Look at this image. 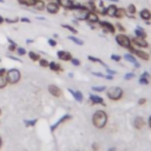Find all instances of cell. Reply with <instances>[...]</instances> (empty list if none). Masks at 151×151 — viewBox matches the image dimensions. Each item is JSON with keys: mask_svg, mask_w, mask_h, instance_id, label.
Returning a JSON list of instances; mask_svg holds the SVG:
<instances>
[{"mask_svg": "<svg viewBox=\"0 0 151 151\" xmlns=\"http://www.w3.org/2000/svg\"><path fill=\"white\" fill-rule=\"evenodd\" d=\"M92 123L97 129L105 127V125L107 123V114L105 113V111H101V110L96 111L92 117Z\"/></svg>", "mask_w": 151, "mask_h": 151, "instance_id": "obj_1", "label": "cell"}, {"mask_svg": "<svg viewBox=\"0 0 151 151\" xmlns=\"http://www.w3.org/2000/svg\"><path fill=\"white\" fill-rule=\"evenodd\" d=\"M123 93H124L123 90L120 87H118V86H112V87H110L107 90V97H109V99L114 100V101L122 99Z\"/></svg>", "mask_w": 151, "mask_h": 151, "instance_id": "obj_2", "label": "cell"}, {"mask_svg": "<svg viewBox=\"0 0 151 151\" xmlns=\"http://www.w3.org/2000/svg\"><path fill=\"white\" fill-rule=\"evenodd\" d=\"M6 78H7V83L8 84H17L20 80L21 74H20L19 70L12 68V70H9V71L6 72Z\"/></svg>", "mask_w": 151, "mask_h": 151, "instance_id": "obj_3", "label": "cell"}, {"mask_svg": "<svg viewBox=\"0 0 151 151\" xmlns=\"http://www.w3.org/2000/svg\"><path fill=\"white\" fill-rule=\"evenodd\" d=\"M116 41H117V44L119 46L125 47V48H127L129 46H131V39L127 35H125V34H118V35H116Z\"/></svg>", "mask_w": 151, "mask_h": 151, "instance_id": "obj_4", "label": "cell"}, {"mask_svg": "<svg viewBox=\"0 0 151 151\" xmlns=\"http://www.w3.org/2000/svg\"><path fill=\"white\" fill-rule=\"evenodd\" d=\"M98 25L103 28V31L105 32V33H114L116 32V27L111 24V22H109V21H105V20H101V21H98Z\"/></svg>", "mask_w": 151, "mask_h": 151, "instance_id": "obj_5", "label": "cell"}, {"mask_svg": "<svg viewBox=\"0 0 151 151\" xmlns=\"http://www.w3.org/2000/svg\"><path fill=\"white\" fill-rule=\"evenodd\" d=\"M127 50H129L131 53L136 54L138 58L143 59V60H149V59H150V55H149L146 52H144V51H140V50H136V48H134V47H132V46H129V47H127Z\"/></svg>", "mask_w": 151, "mask_h": 151, "instance_id": "obj_6", "label": "cell"}, {"mask_svg": "<svg viewBox=\"0 0 151 151\" xmlns=\"http://www.w3.org/2000/svg\"><path fill=\"white\" fill-rule=\"evenodd\" d=\"M59 5H58V2H54L53 0L51 1V2H48L46 6H45V8L47 9V12L50 13V14H57L58 12H59Z\"/></svg>", "mask_w": 151, "mask_h": 151, "instance_id": "obj_7", "label": "cell"}, {"mask_svg": "<svg viewBox=\"0 0 151 151\" xmlns=\"http://www.w3.org/2000/svg\"><path fill=\"white\" fill-rule=\"evenodd\" d=\"M131 44H133V45H136V46H138V47H143V48H145V47L149 46V44H147V41H146L145 39L137 38V37H134V38L131 39Z\"/></svg>", "mask_w": 151, "mask_h": 151, "instance_id": "obj_8", "label": "cell"}, {"mask_svg": "<svg viewBox=\"0 0 151 151\" xmlns=\"http://www.w3.org/2000/svg\"><path fill=\"white\" fill-rule=\"evenodd\" d=\"M86 21L88 24H98V21H99L98 14L96 12H88L87 13V17H86Z\"/></svg>", "mask_w": 151, "mask_h": 151, "instance_id": "obj_9", "label": "cell"}, {"mask_svg": "<svg viewBox=\"0 0 151 151\" xmlns=\"http://www.w3.org/2000/svg\"><path fill=\"white\" fill-rule=\"evenodd\" d=\"M48 92H50L52 96L57 97V98L61 97V94H63L61 90H60L58 86H55V85H48Z\"/></svg>", "mask_w": 151, "mask_h": 151, "instance_id": "obj_10", "label": "cell"}, {"mask_svg": "<svg viewBox=\"0 0 151 151\" xmlns=\"http://www.w3.org/2000/svg\"><path fill=\"white\" fill-rule=\"evenodd\" d=\"M87 13H88L87 11H83V9H74V12H73L77 20H86Z\"/></svg>", "mask_w": 151, "mask_h": 151, "instance_id": "obj_11", "label": "cell"}, {"mask_svg": "<svg viewBox=\"0 0 151 151\" xmlns=\"http://www.w3.org/2000/svg\"><path fill=\"white\" fill-rule=\"evenodd\" d=\"M57 55L60 60H64V61H70L72 59V54L70 52H66V51H59L57 53Z\"/></svg>", "mask_w": 151, "mask_h": 151, "instance_id": "obj_12", "label": "cell"}, {"mask_svg": "<svg viewBox=\"0 0 151 151\" xmlns=\"http://www.w3.org/2000/svg\"><path fill=\"white\" fill-rule=\"evenodd\" d=\"M70 119H72V116H71V114H65V116H64L63 118H60V119H59L54 125H52V126H51V131L53 132V131H54V130H55L60 124H63V123H65L66 120H70Z\"/></svg>", "mask_w": 151, "mask_h": 151, "instance_id": "obj_13", "label": "cell"}, {"mask_svg": "<svg viewBox=\"0 0 151 151\" xmlns=\"http://www.w3.org/2000/svg\"><path fill=\"white\" fill-rule=\"evenodd\" d=\"M133 125H134L136 129L140 130V129H143L146 125V123H145V120H144L143 117H136L134 120H133Z\"/></svg>", "mask_w": 151, "mask_h": 151, "instance_id": "obj_14", "label": "cell"}, {"mask_svg": "<svg viewBox=\"0 0 151 151\" xmlns=\"http://www.w3.org/2000/svg\"><path fill=\"white\" fill-rule=\"evenodd\" d=\"M139 17H140V19H143L145 22H146V21H150V19H151V11L147 9V8H144V9H142V11L139 12Z\"/></svg>", "mask_w": 151, "mask_h": 151, "instance_id": "obj_15", "label": "cell"}, {"mask_svg": "<svg viewBox=\"0 0 151 151\" xmlns=\"http://www.w3.org/2000/svg\"><path fill=\"white\" fill-rule=\"evenodd\" d=\"M90 101L92 103V105H96V104H100V105H105L104 103V99L99 96H96V94H90Z\"/></svg>", "mask_w": 151, "mask_h": 151, "instance_id": "obj_16", "label": "cell"}, {"mask_svg": "<svg viewBox=\"0 0 151 151\" xmlns=\"http://www.w3.org/2000/svg\"><path fill=\"white\" fill-rule=\"evenodd\" d=\"M57 2H58L59 6H61L66 9H72V6H73L74 1H72V0H57Z\"/></svg>", "mask_w": 151, "mask_h": 151, "instance_id": "obj_17", "label": "cell"}, {"mask_svg": "<svg viewBox=\"0 0 151 151\" xmlns=\"http://www.w3.org/2000/svg\"><path fill=\"white\" fill-rule=\"evenodd\" d=\"M134 34H136V37L137 38H142V39H146V32L144 31V28H142V27H136V29H134Z\"/></svg>", "mask_w": 151, "mask_h": 151, "instance_id": "obj_18", "label": "cell"}, {"mask_svg": "<svg viewBox=\"0 0 151 151\" xmlns=\"http://www.w3.org/2000/svg\"><path fill=\"white\" fill-rule=\"evenodd\" d=\"M124 58L127 60V61H130V63H132L133 65H134V67H140V65H139V63H137V60H136V58L132 55V54H130V53H126L125 55H124Z\"/></svg>", "mask_w": 151, "mask_h": 151, "instance_id": "obj_19", "label": "cell"}, {"mask_svg": "<svg viewBox=\"0 0 151 151\" xmlns=\"http://www.w3.org/2000/svg\"><path fill=\"white\" fill-rule=\"evenodd\" d=\"M68 92L74 97V99H76L77 101H79V103L83 101V93H81V92H79V91H73V90H71V88H68Z\"/></svg>", "mask_w": 151, "mask_h": 151, "instance_id": "obj_20", "label": "cell"}, {"mask_svg": "<svg viewBox=\"0 0 151 151\" xmlns=\"http://www.w3.org/2000/svg\"><path fill=\"white\" fill-rule=\"evenodd\" d=\"M124 17H127L126 9H124V8H117V11H116V13H114V18L122 19V18H124Z\"/></svg>", "mask_w": 151, "mask_h": 151, "instance_id": "obj_21", "label": "cell"}, {"mask_svg": "<svg viewBox=\"0 0 151 151\" xmlns=\"http://www.w3.org/2000/svg\"><path fill=\"white\" fill-rule=\"evenodd\" d=\"M45 6H46V5H45L44 0H35L34 5H33L32 7H34V9H37V11H44Z\"/></svg>", "mask_w": 151, "mask_h": 151, "instance_id": "obj_22", "label": "cell"}, {"mask_svg": "<svg viewBox=\"0 0 151 151\" xmlns=\"http://www.w3.org/2000/svg\"><path fill=\"white\" fill-rule=\"evenodd\" d=\"M48 67L52 70V71H54V72H60L63 68H61V66L58 64V63H54V61H52V63H50V65H48Z\"/></svg>", "mask_w": 151, "mask_h": 151, "instance_id": "obj_23", "label": "cell"}, {"mask_svg": "<svg viewBox=\"0 0 151 151\" xmlns=\"http://www.w3.org/2000/svg\"><path fill=\"white\" fill-rule=\"evenodd\" d=\"M117 6L116 5H110L107 8H106V12H107V15H110V17H114V13H116V11H117Z\"/></svg>", "mask_w": 151, "mask_h": 151, "instance_id": "obj_24", "label": "cell"}, {"mask_svg": "<svg viewBox=\"0 0 151 151\" xmlns=\"http://www.w3.org/2000/svg\"><path fill=\"white\" fill-rule=\"evenodd\" d=\"M7 78H6V73L5 74H0V88H4L6 87L7 85Z\"/></svg>", "mask_w": 151, "mask_h": 151, "instance_id": "obj_25", "label": "cell"}, {"mask_svg": "<svg viewBox=\"0 0 151 151\" xmlns=\"http://www.w3.org/2000/svg\"><path fill=\"white\" fill-rule=\"evenodd\" d=\"M18 2H19L20 5H25V6H27V7H32V6L34 5L35 0H18Z\"/></svg>", "mask_w": 151, "mask_h": 151, "instance_id": "obj_26", "label": "cell"}, {"mask_svg": "<svg viewBox=\"0 0 151 151\" xmlns=\"http://www.w3.org/2000/svg\"><path fill=\"white\" fill-rule=\"evenodd\" d=\"M28 55H29V59L33 61H39V59H40V55L34 52H28Z\"/></svg>", "mask_w": 151, "mask_h": 151, "instance_id": "obj_27", "label": "cell"}, {"mask_svg": "<svg viewBox=\"0 0 151 151\" xmlns=\"http://www.w3.org/2000/svg\"><path fill=\"white\" fill-rule=\"evenodd\" d=\"M87 59H88V60H91V61H94V63H99V64H101L105 68H107L106 64H105V63H103V61H101L100 59H98V58H94V57H92V55H88V57H87Z\"/></svg>", "mask_w": 151, "mask_h": 151, "instance_id": "obj_28", "label": "cell"}, {"mask_svg": "<svg viewBox=\"0 0 151 151\" xmlns=\"http://www.w3.org/2000/svg\"><path fill=\"white\" fill-rule=\"evenodd\" d=\"M37 122H38V119H31V120L25 119L24 120V124H25V126H34Z\"/></svg>", "mask_w": 151, "mask_h": 151, "instance_id": "obj_29", "label": "cell"}, {"mask_svg": "<svg viewBox=\"0 0 151 151\" xmlns=\"http://www.w3.org/2000/svg\"><path fill=\"white\" fill-rule=\"evenodd\" d=\"M130 14H134L136 12H137V9H136V6L133 5V4H130L129 6H127V9H126Z\"/></svg>", "mask_w": 151, "mask_h": 151, "instance_id": "obj_30", "label": "cell"}, {"mask_svg": "<svg viewBox=\"0 0 151 151\" xmlns=\"http://www.w3.org/2000/svg\"><path fill=\"white\" fill-rule=\"evenodd\" d=\"M68 39H70V40H72L73 42H76L77 45H83V44H84V42H83V41H81L80 39H78V38H76L74 35H70V37H68Z\"/></svg>", "mask_w": 151, "mask_h": 151, "instance_id": "obj_31", "label": "cell"}, {"mask_svg": "<svg viewBox=\"0 0 151 151\" xmlns=\"http://www.w3.org/2000/svg\"><path fill=\"white\" fill-rule=\"evenodd\" d=\"M61 26H63L64 28H66V29H68V31H71V32H72L73 34H77V32H78V31H77V29H76L74 27H72L71 25H61Z\"/></svg>", "mask_w": 151, "mask_h": 151, "instance_id": "obj_32", "label": "cell"}, {"mask_svg": "<svg viewBox=\"0 0 151 151\" xmlns=\"http://www.w3.org/2000/svg\"><path fill=\"white\" fill-rule=\"evenodd\" d=\"M39 64L41 67H48V65H50V63L46 59H39Z\"/></svg>", "mask_w": 151, "mask_h": 151, "instance_id": "obj_33", "label": "cell"}, {"mask_svg": "<svg viewBox=\"0 0 151 151\" xmlns=\"http://www.w3.org/2000/svg\"><path fill=\"white\" fill-rule=\"evenodd\" d=\"M17 52H18V54L19 55H24V54H26V50L25 48H22V47H17V50H15Z\"/></svg>", "mask_w": 151, "mask_h": 151, "instance_id": "obj_34", "label": "cell"}, {"mask_svg": "<svg viewBox=\"0 0 151 151\" xmlns=\"http://www.w3.org/2000/svg\"><path fill=\"white\" fill-rule=\"evenodd\" d=\"M132 78H134V73H132V72L126 73V74L124 76V79H125V80H130V79H132Z\"/></svg>", "mask_w": 151, "mask_h": 151, "instance_id": "obj_35", "label": "cell"}, {"mask_svg": "<svg viewBox=\"0 0 151 151\" xmlns=\"http://www.w3.org/2000/svg\"><path fill=\"white\" fill-rule=\"evenodd\" d=\"M139 83L143 84V85H149V79L147 78H144V77H140L139 78Z\"/></svg>", "mask_w": 151, "mask_h": 151, "instance_id": "obj_36", "label": "cell"}, {"mask_svg": "<svg viewBox=\"0 0 151 151\" xmlns=\"http://www.w3.org/2000/svg\"><path fill=\"white\" fill-rule=\"evenodd\" d=\"M18 18H15V19H8V18H5L4 19V21H6V22H8V24H14V22H18Z\"/></svg>", "mask_w": 151, "mask_h": 151, "instance_id": "obj_37", "label": "cell"}, {"mask_svg": "<svg viewBox=\"0 0 151 151\" xmlns=\"http://www.w3.org/2000/svg\"><path fill=\"white\" fill-rule=\"evenodd\" d=\"M114 27H116V28H117V29H119V31H120V32H125V28H124V26H123V25H122V24H119V22H117V24H116V26H114Z\"/></svg>", "mask_w": 151, "mask_h": 151, "instance_id": "obj_38", "label": "cell"}, {"mask_svg": "<svg viewBox=\"0 0 151 151\" xmlns=\"http://www.w3.org/2000/svg\"><path fill=\"white\" fill-rule=\"evenodd\" d=\"M17 47H18V46H17V44H15V42H11V45L8 46V50H9L11 52H13V51H15V50H17Z\"/></svg>", "mask_w": 151, "mask_h": 151, "instance_id": "obj_39", "label": "cell"}, {"mask_svg": "<svg viewBox=\"0 0 151 151\" xmlns=\"http://www.w3.org/2000/svg\"><path fill=\"white\" fill-rule=\"evenodd\" d=\"M70 61H71L72 65H74V66H79V65H80V61H79L78 59H76V58H72Z\"/></svg>", "mask_w": 151, "mask_h": 151, "instance_id": "obj_40", "label": "cell"}, {"mask_svg": "<svg viewBox=\"0 0 151 151\" xmlns=\"http://www.w3.org/2000/svg\"><path fill=\"white\" fill-rule=\"evenodd\" d=\"M93 91H97V92H101V91H105V86H100V87H97V86H93L92 87Z\"/></svg>", "mask_w": 151, "mask_h": 151, "instance_id": "obj_41", "label": "cell"}, {"mask_svg": "<svg viewBox=\"0 0 151 151\" xmlns=\"http://www.w3.org/2000/svg\"><path fill=\"white\" fill-rule=\"evenodd\" d=\"M47 41H48V45H50V46H52V47L57 46V41H55L54 39H48Z\"/></svg>", "mask_w": 151, "mask_h": 151, "instance_id": "obj_42", "label": "cell"}, {"mask_svg": "<svg viewBox=\"0 0 151 151\" xmlns=\"http://www.w3.org/2000/svg\"><path fill=\"white\" fill-rule=\"evenodd\" d=\"M111 59L114 60V61H119V60L122 59V57H120V55H117V54H112V55H111Z\"/></svg>", "mask_w": 151, "mask_h": 151, "instance_id": "obj_43", "label": "cell"}, {"mask_svg": "<svg viewBox=\"0 0 151 151\" xmlns=\"http://www.w3.org/2000/svg\"><path fill=\"white\" fill-rule=\"evenodd\" d=\"M92 150L93 151H99V144L98 143H93L92 144Z\"/></svg>", "mask_w": 151, "mask_h": 151, "instance_id": "obj_44", "label": "cell"}, {"mask_svg": "<svg viewBox=\"0 0 151 151\" xmlns=\"http://www.w3.org/2000/svg\"><path fill=\"white\" fill-rule=\"evenodd\" d=\"M145 103H146V99H145V98H142V99L138 100V104H139V105H144Z\"/></svg>", "mask_w": 151, "mask_h": 151, "instance_id": "obj_45", "label": "cell"}, {"mask_svg": "<svg viewBox=\"0 0 151 151\" xmlns=\"http://www.w3.org/2000/svg\"><path fill=\"white\" fill-rule=\"evenodd\" d=\"M20 21H22V22H27V24H28V22H31V20H29L28 18H21V19H20Z\"/></svg>", "mask_w": 151, "mask_h": 151, "instance_id": "obj_46", "label": "cell"}, {"mask_svg": "<svg viewBox=\"0 0 151 151\" xmlns=\"http://www.w3.org/2000/svg\"><path fill=\"white\" fill-rule=\"evenodd\" d=\"M106 71H107V73H109V74H116V72H114V71H112V70H110L109 67L106 68Z\"/></svg>", "mask_w": 151, "mask_h": 151, "instance_id": "obj_47", "label": "cell"}, {"mask_svg": "<svg viewBox=\"0 0 151 151\" xmlns=\"http://www.w3.org/2000/svg\"><path fill=\"white\" fill-rule=\"evenodd\" d=\"M149 76H150V74H149L147 72H143V74H142V77H144V78H149Z\"/></svg>", "mask_w": 151, "mask_h": 151, "instance_id": "obj_48", "label": "cell"}, {"mask_svg": "<svg viewBox=\"0 0 151 151\" xmlns=\"http://www.w3.org/2000/svg\"><path fill=\"white\" fill-rule=\"evenodd\" d=\"M2 22H4V18H2V17H1V15H0V25H1V24H2Z\"/></svg>", "mask_w": 151, "mask_h": 151, "instance_id": "obj_49", "label": "cell"}, {"mask_svg": "<svg viewBox=\"0 0 151 151\" xmlns=\"http://www.w3.org/2000/svg\"><path fill=\"white\" fill-rule=\"evenodd\" d=\"M147 124H149V126L151 127V116H150V118H149V123H147Z\"/></svg>", "mask_w": 151, "mask_h": 151, "instance_id": "obj_50", "label": "cell"}, {"mask_svg": "<svg viewBox=\"0 0 151 151\" xmlns=\"http://www.w3.org/2000/svg\"><path fill=\"white\" fill-rule=\"evenodd\" d=\"M109 151H116V147H111V149H109Z\"/></svg>", "mask_w": 151, "mask_h": 151, "instance_id": "obj_51", "label": "cell"}, {"mask_svg": "<svg viewBox=\"0 0 151 151\" xmlns=\"http://www.w3.org/2000/svg\"><path fill=\"white\" fill-rule=\"evenodd\" d=\"M1 145H2V140H1V137H0V149H1Z\"/></svg>", "mask_w": 151, "mask_h": 151, "instance_id": "obj_52", "label": "cell"}, {"mask_svg": "<svg viewBox=\"0 0 151 151\" xmlns=\"http://www.w3.org/2000/svg\"><path fill=\"white\" fill-rule=\"evenodd\" d=\"M106 1H113V2H117L118 0H106Z\"/></svg>", "mask_w": 151, "mask_h": 151, "instance_id": "obj_53", "label": "cell"}, {"mask_svg": "<svg viewBox=\"0 0 151 151\" xmlns=\"http://www.w3.org/2000/svg\"><path fill=\"white\" fill-rule=\"evenodd\" d=\"M0 2H4V0H0Z\"/></svg>", "mask_w": 151, "mask_h": 151, "instance_id": "obj_54", "label": "cell"}, {"mask_svg": "<svg viewBox=\"0 0 151 151\" xmlns=\"http://www.w3.org/2000/svg\"><path fill=\"white\" fill-rule=\"evenodd\" d=\"M0 116H1V109H0Z\"/></svg>", "mask_w": 151, "mask_h": 151, "instance_id": "obj_55", "label": "cell"}, {"mask_svg": "<svg viewBox=\"0 0 151 151\" xmlns=\"http://www.w3.org/2000/svg\"><path fill=\"white\" fill-rule=\"evenodd\" d=\"M51 1H52V0H51Z\"/></svg>", "mask_w": 151, "mask_h": 151, "instance_id": "obj_56", "label": "cell"}]
</instances>
